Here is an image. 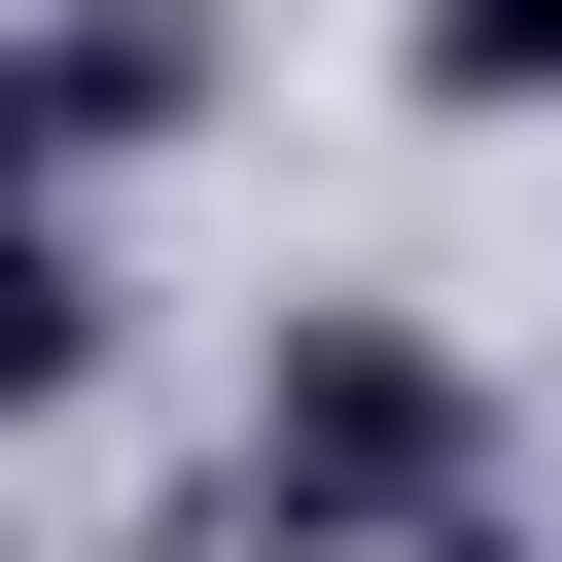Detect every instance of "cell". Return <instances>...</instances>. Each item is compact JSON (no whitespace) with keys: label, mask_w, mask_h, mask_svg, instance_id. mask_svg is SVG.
Listing matches in <instances>:
<instances>
[{"label":"cell","mask_w":562,"mask_h":562,"mask_svg":"<svg viewBox=\"0 0 562 562\" xmlns=\"http://www.w3.org/2000/svg\"><path fill=\"white\" fill-rule=\"evenodd\" d=\"M492 492V386L422 351V316H281V386H246V562H386V527H457Z\"/></svg>","instance_id":"cell-1"},{"label":"cell","mask_w":562,"mask_h":562,"mask_svg":"<svg viewBox=\"0 0 562 562\" xmlns=\"http://www.w3.org/2000/svg\"><path fill=\"white\" fill-rule=\"evenodd\" d=\"M70 386H105V246L0 176V422H70Z\"/></svg>","instance_id":"cell-2"},{"label":"cell","mask_w":562,"mask_h":562,"mask_svg":"<svg viewBox=\"0 0 562 562\" xmlns=\"http://www.w3.org/2000/svg\"><path fill=\"white\" fill-rule=\"evenodd\" d=\"M386 70H422V105H457V140H527V105H562V0H422V35H386Z\"/></svg>","instance_id":"cell-3"},{"label":"cell","mask_w":562,"mask_h":562,"mask_svg":"<svg viewBox=\"0 0 562 562\" xmlns=\"http://www.w3.org/2000/svg\"><path fill=\"white\" fill-rule=\"evenodd\" d=\"M386 562H562V527H527V492H457V527H386Z\"/></svg>","instance_id":"cell-4"}]
</instances>
